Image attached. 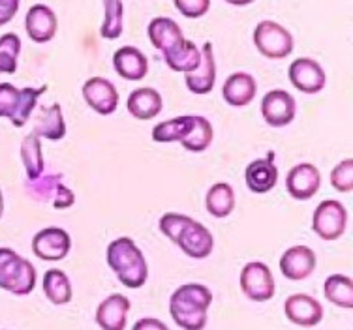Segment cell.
<instances>
[{"label":"cell","instance_id":"cell-19","mask_svg":"<svg viewBox=\"0 0 353 330\" xmlns=\"http://www.w3.org/2000/svg\"><path fill=\"white\" fill-rule=\"evenodd\" d=\"M113 68L126 81H141L149 72V61L137 48L124 45L113 54Z\"/></svg>","mask_w":353,"mask_h":330},{"label":"cell","instance_id":"cell-37","mask_svg":"<svg viewBox=\"0 0 353 330\" xmlns=\"http://www.w3.org/2000/svg\"><path fill=\"white\" fill-rule=\"evenodd\" d=\"M175 8L188 19H199L203 17L209 8H211V0H173Z\"/></svg>","mask_w":353,"mask_h":330},{"label":"cell","instance_id":"cell-14","mask_svg":"<svg viewBox=\"0 0 353 330\" xmlns=\"http://www.w3.org/2000/svg\"><path fill=\"white\" fill-rule=\"evenodd\" d=\"M83 100L87 105L100 115H111L115 113L119 105V92L113 83L103 77H90L83 85Z\"/></svg>","mask_w":353,"mask_h":330},{"label":"cell","instance_id":"cell-29","mask_svg":"<svg viewBox=\"0 0 353 330\" xmlns=\"http://www.w3.org/2000/svg\"><path fill=\"white\" fill-rule=\"evenodd\" d=\"M323 293L329 302H333L339 308L352 310L353 308V282L352 278L344 274H333L325 280Z\"/></svg>","mask_w":353,"mask_h":330},{"label":"cell","instance_id":"cell-18","mask_svg":"<svg viewBox=\"0 0 353 330\" xmlns=\"http://www.w3.org/2000/svg\"><path fill=\"white\" fill-rule=\"evenodd\" d=\"M130 300L121 293L109 295L96 308V323L102 330H124L128 323Z\"/></svg>","mask_w":353,"mask_h":330},{"label":"cell","instance_id":"cell-6","mask_svg":"<svg viewBox=\"0 0 353 330\" xmlns=\"http://www.w3.org/2000/svg\"><path fill=\"white\" fill-rule=\"evenodd\" d=\"M347 225V210L340 201L327 199L314 210L312 231L321 240H336L344 235Z\"/></svg>","mask_w":353,"mask_h":330},{"label":"cell","instance_id":"cell-36","mask_svg":"<svg viewBox=\"0 0 353 330\" xmlns=\"http://www.w3.org/2000/svg\"><path fill=\"white\" fill-rule=\"evenodd\" d=\"M61 184L59 176H46V178H36V181H30L28 184V189L34 197H40L43 201H53L54 192H57V186Z\"/></svg>","mask_w":353,"mask_h":330},{"label":"cell","instance_id":"cell-33","mask_svg":"<svg viewBox=\"0 0 353 330\" xmlns=\"http://www.w3.org/2000/svg\"><path fill=\"white\" fill-rule=\"evenodd\" d=\"M21 53V40L17 34L0 36V74H15L17 56Z\"/></svg>","mask_w":353,"mask_h":330},{"label":"cell","instance_id":"cell-30","mask_svg":"<svg viewBox=\"0 0 353 330\" xmlns=\"http://www.w3.org/2000/svg\"><path fill=\"white\" fill-rule=\"evenodd\" d=\"M21 160L27 171L28 181L40 178L43 171V154H41V143L38 135L30 134L21 141Z\"/></svg>","mask_w":353,"mask_h":330},{"label":"cell","instance_id":"cell-8","mask_svg":"<svg viewBox=\"0 0 353 330\" xmlns=\"http://www.w3.org/2000/svg\"><path fill=\"white\" fill-rule=\"evenodd\" d=\"M72 249V238L68 231L61 227H46L38 231L32 238V251L41 261H62Z\"/></svg>","mask_w":353,"mask_h":330},{"label":"cell","instance_id":"cell-16","mask_svg":"<svg viewBox=\"0 0 353 330\" xmlns=\"http://www.w3.org/2000/svg\"><path fill=\"white\" fill-rule=\"evenodd\" d=\"M199 51H201L199 66H197L194 72H190V74L184 75V81H186L188 90L194 92V94H209L212 88H214V83H216L214 49H212V43L207 41Z\"/></svg>","mask_w":353,"mask_h":330},{"label":"cell","instance_id":"cell-41","mask_svg":"<svg viewBox=\"0 0 353 330\" xmlns=\"http://www.w3.org/2000/svg\"><path fill=\"white\" fill-rule=\"evenodd\" d=\"M228 4H231V6H248V4H252L254 0H225Z\"/></svg>","mask_w":353,"mask_h":330},{"label":"cell","instance_id":"cell-25","mask_svg":"<svg viewBox=\"0 0 353 330\" xmlns=\"http://www.w3.org/2000/svg\"><path fill=\"white\" fill-rule=\"evenodd\" d=\"M165 64L173 70V72H181V74H190L199 66L201 61V51L197 49L194 41L184 40L181 45L170 49L163 53Z\"/></svg>","mask_w":353,"mask_h":330},{"label":"cell","instance_id":"cell-20","mask_svg":"<svg viewBox=\"0 0 353 330\" xmlns=\"http://www.w3.org/2000/svg\"><path fill=\"white\" fill-rule=\"evenodd\" d=\"M258 92V85L256 79L250 74L245 72H237V74L230 75L225 79L224 87H222V96L228 105L231 107H245L248 105Z\"/></svg>","mask_w":353,"mask_h":330},{"label":"cell","instance_id":"cell-27","mask_svg":"<svg viewBox=\"0 0 353 330\" xmlns=\"http://www.w3.org/2000/svg\"><path fill=\"white\" fill-rule=\"evenodd\" d=\"M41 287H43L46 297L49 298V302L57 304V306L68 304L72 300V295H74L70 278L66 276V272L59 269H51L43 274Z\"/></svg>","mask_w":353,"mask_h":330},{"label":"cell","instance_id":"cell-23","mask_svg":"<svg viewBox=\"0 0 353 330\" xmlns=\"http://www.w3.org/2000/svg\"><path fill=\"white\" fill-rule=\"evenodd\" d=\"M245 181L254 194H267L279 182V167L271 160H254L246 167Z\"/></svg>","mask_w":353,"mask_h":330},{"label":"cell","instance_id":"cell-13","mask_svg":"<svg viewBox=\"0 0 353 330\" xmlns=\"http://www.w3.org/2000/svg\"><path fill=\"white\" fill-rule=\"evenodd\" d=\"M175 244L192 259H205V257H209L212 254L214 238H212V233L205 227L203 223L190 220L184 225L183 231L179 233V238H176Z\"/></svg>","mask_w":353,"mask_h":330},{"label":"cell","instance_id":"cell-40","mask_svg":"<svg viewBox=\"0 0 353 330\" xmlns=\"http://www.w3.org/2000/svg\"><path fill=\"white\" fill-rule=\"evenodd\" d=\"M132 330H170V329H168V324L162 323L160 319H154V317H143V319H139V321L134 324V329Z\"/></svg>","mask_w":353,"mask_h":330},{"label":"cell","instance_id":"cell-9","mask_svg":"<svg viewBox=\"0 0 353 330\" xmlns=\"http://www.w3.org/2000/svg\"><path fill=\"white\" fill-rule=\"evenodd\" d=\"M261 115L265 122L272 128H284L292 124L297 115V103L290 92L285 90H271L261 100Z\"/></svg>","mask_w":353,"mask_h":330},{"label":"cell","instance_id":"cell-28","mask_svg":"<svg viewBox=\"0 0 353 330\" xmlns=\"http://www.w3.org/2000/svg\"><path fill=\"white\" fill-rule=\"evenodd\" d=\"M194 128V116H176L157 124L152 128V141L157 143H175L183 141Z\"/></svg>","mask_w":353,"mask_h":330},{"label":"cell","instance_id":"cell-39","mask_svg":"<svg viewBox=\"0 0 353 330\" xmlns=\"http://www.w3.org/2000/svg\"><path fill=\"white\" fill-rule=\"evenodd\" d=\"M19 2L21 0H0V27L14 19L19 10Z\"/></svg>","mask_w":353,"mask_h":330},{"label":"cell","instance_id":"cell-4","mask_svg":"<svg viewBox=\"0 0 353 330\" xmlns=\"http://www.w3.org/2000/svg\"><path fill=\"white\" fill-rule=\"evenodd\" d=\"M46 90V85L41 88H15L10 83H0V118H8L15 128H23Z\"/></svg>","mask_w":353,"mask_h":330},{"label":"cell","instance_id":"cell-1","mask_svg":"<svg viewBox=\"0 0 353 330\" xmlns=\"http://www.w3.org/2000/svg\"><path fill=\"white\" fill-rule=\"evenodd\" d=\"M212 304V293L201 283H184L171 295L170 313L183 330H203L207 311Z\"/></svg>","mask_w":353,"mask_h":330},{"label":"cell","instance_id":"cell-32","mask_svg":"<svg viewBox=\"0 0 353 330\" xmlns=\"http://www.w3.org/2000/svg\"><path fill=\"white\" fill-rule=\"evenodd\" d=\"M105 19L100 34L105 40H117L123 34V0H103Z\"/></svg>","mask_w":353,"mask_h":330},{"label":"cell","instance_id":"cell-42","mask_svg":"<svg viewBox=\"0 0 353 330\" xmlns=\"http://www.w3.org/2000/svg\"><path fill=\"white\" fill-rule=\"evenodd\" d=\"M2 212H4V197H2V192H0V218H2Z\"/></svg>","mask_w":353,"mask_h":330},{"label":"cell","instance_id":"cell-26","mask_svg":"<svg viewBox=\"0 0 353 330\" xmlns=\"http://www.w3.org/2000/svg\"><path fill=\"white\" fill-rule=\"evenodd\" d=\"M205 207L214 218H228L235 209V192L228 182H216L205 196Z\"/></svg>","mask_w":353,"mask_h":330},{"label":"cell","instance_id":"cell-11","mask_svg":"<svg viewBox=\"0 0 353 330\" xmlns=\"http://www.w3.org/2000/svg\"><path fill=\"white\" fill-rule=\"evenodd\" d=\"M284 313L293 324L310 329V327L321 323L323 306L319 300L306 295V293H295V295H290L285 298Z\"/></svg>","mask_w":353,"mask_h":330},{"label":"cell","instance_id":"cell-21","mask_svg":"<svg viewBox=\"0 0 353 330\" xmlns=\"http://www.w3.org/2000/svg\"><path fill=\"white\" fill-rule=\"evenodd\" d=\"M128 113L137 121H152L163 109V100L154 88H137L128 96Z\"/></svg>","mask_w":353,"mask_h":330},{"label":"cell","instance_id":"cell-17","mask_svg":"<svg viewBox=\"0 0 353 330\" xmlns=\"http://www.w3.org/2000/svg\"><path fill=\"white\" fill-rule=\"evenodd\" d=\"M25 28H27L30 40L36 41V43H48L57 34L59 21H57V15L51 8L46 6V4H34L27 12Z\"/></svg>","mask_w":353,"mask_h":330},{"label":"cell","instance_id":"cell-10","mask_svg":"<svg viewBox=\"0 0 353 330\" xmlns=\"http://www.w3.org/2000/svg\"><path fill=\"white\" fill-rule=\"evenodd\" d=\"M290 81L297 90L305 92V94H318L325 88L327 77L321 64L312 59H297L292 62L290 66Z\"/></svg>","mask_w":353,"mask_h":330},{"label":"cell","instance_id":"cell-38","mask_svg":"<svg viewBox=\"0 0 353 330\" xmlns=\"http://www.w3.org/2000/svg\"><path fill=\"white\" fill-rule=\"evenodd\" d=\"M53 207L54 209H68L75 203V196L74 192L70 188H66L64 184H59L57 186V192H54V197H53Z\"/></svg>","mask_w":353,"mask_h":330},{"label":"cell","instance_id":"cell-15","mask_svg":"<svg viewBox=\"0 0 353 330\" xmlns=\"http://www.w3.org/2000/svg\"><path fill=\"white\" fill-rule=\"evenodd\" d=\"M280 270L282 276L292 282H303L312 276L316 270V254L308 246H292L280 257Z\"/></svg>","mask_w":353,"mask_h":330},{"label":"cell","instance_id":"cell-7","mask_svg":"<svg viewBox=\"0 0 353 330\" xmlns=\"http://www.w3.org/2000/svg\"><path fill=\"white\" fill-rule=\"evenodd\" d=\"M241 289L254 302H267L274 297V276H272L271 269L261 261H252L246 263L241 270Z\"/></svg>","mask_w":353,"mask_h":330},{"label":"cell","instance_id":"cell-2","mask_svg":"<svg viewBox=\"0 0 353 330\" xmlns=\"http://www.w3.org/2000/svg\"><path fill=\"white\" fill-rule=\"evenodd\" d=\"M108 265L128 289H139L149 278L147 259L130 236H121L109 244Z\"/></svg>","mask_w":353,"mask_h":330},{"label":"cell","instance_id":"cell-31","mask_svg":"<svg viewBox=\"0 0 353 330\" xmlns=\"http://www.w3.org/2000/svg\"><path fill=\"white\" fill-rule=\"evenodd\" d=\"M212 137H214V130L211 122L205 116H194V128L181 141V145L188 152H203L211 147Z\"/></svg>","mask_w":353,"mask_h":330},{"label":"cell","instance_id":"cell-35","mask_svg":"<svg viewBox=\"0 0 353 330\" xmlns=\"http://www.w3.org/2000/svg\"><path fill=\"white\" fill-rule=\"evenodd\" d=\"M192 218L186 214H179V212H168L160 218V231L170 238L171 243H176L179 233L183 231L186 223L190 222Z\"/></svg>","mask_w":353,"mask_h":330},{"label":"cell","instance_id":"cell-3","mask_svg":"<svg viewBox=\"0 0 353 330\" xmlns=\"http://www.w3.org/2000/svg\"><path fill=\"white\" fill-rule=\"evenodd\" d=\"M36 280L34 265L12 248H0V289L25 297L34 291Z\"/></svg>","mask_w":353,"mask_h":330},{"label":"cell","instance_id":"cell-24","mask_svg":"<svg viewBox=\"0 0 353 330\" xmlns=\"http://www.w3.org/2000/svg\"><path fill=\"white\" fill-rule=\"evenodd\" d=\"M34 135L49 139V141H61L66 135V122L62 116V107L59 103H54L51 107L41 109L40 115L36 118Z\"/></svg>","mask_w":353,"mask_h":330},{"label":"cell","instance_id":"cell-22","mask_svg":"<svg viewBox=\"0 0 353 330\" xmlns=\"http://www.w3.org/2000/svg\"><path fill=\"white\" fill-rule=\"evenodd\" d=\"M147 32H149L150 43L154 45V49L162 51V53L176 48V45H181L184 41L183 30L170 17H157V19H152Z\"/></svg>","mask_w":353,"mask_h":330},{"label":"cell","instance_id":"cell-5","mask_svg":"<svg viewBox=\"0 0 353 330\" xmlns=\"http://www.w3.org/2000/svg\"><path fill=\"white\" fill-rule=\"evenodd\" d=\"M254 45L267 59L280 61L292 54L293 36L276 21H261L254 30Z\"/></svg>","mask_w":353,"mask_h":330},{"label":"cell","instance_id":"cell-12","mask_svg":"<svg viewBox=\"0 0 353 330\" xmlns=\"http://www.w3.org/2000/svg\"><path fill=\"white\" fill-rule=\"evenodd\" d=\"M321 186V175L319 169L312 163H299L290 169L285 176V188L288 194L297 201H308L319 192Z\"/></svg>","mask_w":353,"mask_h":330},{"label":"cell","instance_id":"cell-34","mask_svg":"<svg viewBox=\"0 0 353 330\" xmlns=\"http://www.w3.org/2000/svg\"><path fill=\"white\" fill-rule=\"evenodd\" d=\"M331 184L340 194H350L353 189V160H342L339 165H334L331 171Z\"/></svg>","mask_w":353,"mask_h":330}]
</instances>
